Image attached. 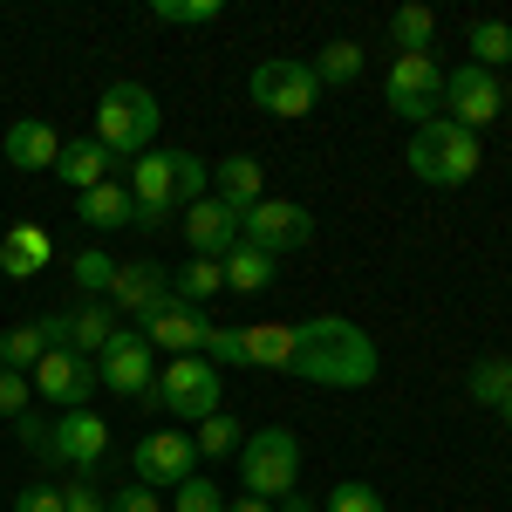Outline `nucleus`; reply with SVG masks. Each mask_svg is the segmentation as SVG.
Segmentation results:
<instances>
[{
    "mask_svg": "<svg viewBox=\"0 0 512 512\" xmlns=\"http://www.w3.org/2000/svg\"><path fill=\"white\" fill-rule=\"evenodd\" d=\"M499 110H506V82L492 76V69H478V62H465V69H444V117L458 123V130H492L499 123Z\"/></svg>",
    "mask_w": 512,
    "mask_h": 512,
    "instance_id": "10",
    "label": "nucleus"
},
{
    "mask_svg": "<svg viewBox=\"0 0 512 512\" xmlns=\"http://www.w3.org/2000/svg\"><path fill=\"white\" fill-rule=\"evenodd\" d=\"M410 178L417 185H437V192H458V185H472L478 164H485V144H478L472 130H458L451 117L424 123V130H410Z\"/></svg>",
    "mask_w": 512,
    "mask_h": 512,
    "instance_id": "4",
    "label": "nucleus"
},
{
    "mask_svg": "<svg viewBox=\"0 0 512 512\" xmlns=\"http://www.w3.org/2000/svg\"><path fill=\"white\" fill-rule=\"evenodd\" d=\"M14 431H21V451H28V458L55 465V417H41V410H21V417H14Z\"/></svg>",
    "mask_w": 512,
    "mask_h": 512,
    "instance_id": "35",
    "label": "nucleus"
},
{
    "mask_svg": "<svg viewBox=\"0 0 512 512\" xmlns=\"http://www.w3.org/2000/svg\"><path fill=\"white\" fill-rule=\"evenodd\" d=\"M62 335H69V315H41V321L7 328V335H0V369H21V376H28L48 349H69Z\"/></svg>",
    "mask_w": 512,
    "mask_h": 512,
    "instance_id": "18",
    "label": "nucleus"
},
{
    "mask_svg": "<svg viewBox=\"0 0 512 512\" xmlns=\"http://www.w3.org/2000/svg\"><path fill=\"white\" fill-rule=\"evenodd\" d=\"M226 14V0H151V21L164 28H212Z\"/></svg>",
    "mask_w": 512,
    "mask_h": 512,
    "instance_id": "34",
    "label": "nucleus"
},
{
    "mask_svg": "<svg viewBox=\"0 0 512 512\" xmlns=\"http://www.w3.org/2000/svg\"><path fill=\"white\" fill-rule=\"evenodd\" d=\"M246 369H294V321H246Z\"/></svg>",
    "mask_w": 512,
    "mask_h": 512,
    "instance_id": "22",
    "label": "nucleus"
},
{
    "mask_svg": "<svg viewBox=\"0 0 512 512\" xmlns=\"http://www.w3.org/2000/svg\"><path fill=\"white\" fill-rule=\"evenodd\" d=\"M110 335H117V315H110V301H89V308H76V315H69V335H62V342H69L76 355H89V362H96V355L110 349Z\"/></svg>",
    "mask_w": 512,
    "mask_h": 512,
    "instance_id": "26",
    "label": "nucleus"
},
{
    "mask_svg": "<svg viewBox=\"0 0 512 512\" xmlns=\"http://www.w3.org/2000/svg\"><path fill=\"white\" fill-rule=\"evenodd\" d=\"M62 512H110V492L96 478H69L62 485Z\"/></svg>",
    "mask_w": 512,
    "mask_h": 512,
    "instance_id": "40",
    "label": "nucleus"
},
{
    "mask_svg": "<svg viewBox=\"0 0 512 512\" xmlns=\"http://www.w3.org/2000/svg\"><path fill=\"white\" fill-rule=\"evenodd\" d=\"M472 62L478 69H512V28L506 21H472Z\"/></svg>",
    "mask_w": 512,
    "mask_h": 512,
    "instance_id": "33",
    "label": "nucleus"
},
{
    "mask_svg": "<svg viewBox=\"0 0 512 512\" xmlns=\"http://www.w3.org/2000/svg\"><path fill=\"white\" fill-rule=\"evenodd\" d=\"M499 417H506V431H512V403H506V410H499Z\"/></svg>",
    "mask_w": 512,
    "mask_h": 512,
    "instance_id": "45",
    "label": "nucleus"
},
{
    "mask_svg": "<svg viewBox=\"0 0 512 512\" xmlns=\"http://www.w3.org/2000/svg\"><path fill=\"white\" fill-rule=\"evenodd\" d=\"M110 512H164V499L151 485H123V492H110Z\"/></svg>",
    "mask_w": 512,
    "mask_h": 512,
    "instance_id": "42",
    "label": "nucleus"
},
{
    "mask_svg": "<svg viewBox=\"0 0 512 512\" xmlns=\"http://www.w3.org/2000/svg\"><path fill=\"white\" fill-rule=\"evenodd\" d=\"M0 151H7L14 171H55L62 137H55V123H41V117H14V123H7V137H0Z\"/></svg>",
    "mask_w": 512,
    "mask_h": 512,
    "instance_id": "19",
    "label": "nucleus"
},
{
    "mask_svg": "<svg viewBox=\"0 0 512 512\" xmlns=\"http://www.w3.org/2000/svg\"><path fill=\"white\" fill-rule=\"evenodd\" d=\"M69 280H76L89 301H110V280H117V260L103 253V246H82L76 260H69Z\"/></svg>",
    "mask_w": 512,
    "mask_h": 512,
    "instance_id": "30",
    "label": "nucleus"
},
{
    "mask_svg": "<svg viewBox=\"0 0 512 512\" xmlns=\"http://www.w3.org/2000/svg\"><path fill=\"white\" fill-rule=\"evenodd\" d=\"M14 512H62V485H21Z\"/></svg>",
    "mask_w": 512,
    "mask_h": 512,
    "instance_id": "41",
    "label": "nucleus"
},
{
    "mask_svg": "<svg viewBox=\"0 0 512 512\" xmlns=\"http://www.w3.org/2000/svg\"><path fill=\"white\" fill-rule=\"evenodd\" d=\"M185 246H192V260H226L239 246V205L198 198L192 212H185Z\"/></svg>",
    "mask_w": 512,
    "mask_h": 512,
    "instance_id": "17",
    "label": "nucleus"
},
{
    "mask_svg": "<svg viewBox=\"0 0 512 512\" xmlns=\"http://www.w3.org/2000/svg\"><path fill=\"white\" fill-rule=\"evenodd\" d=\"M274 512H321V506H315V499H294V492H287V499H280Z\"/></svg>",
    "mask_w": 512,
    "mask_h": 512,
    "instance_id": "44",
    "label": "nucleus"
},
{
    "mask_svg": "<svg viewBox=\"0 0 512 512\" xmlns=\"http://www.w3.org/2000/svg\"><path fill=\"white\" fill-rule=\"evenodd\" d=\"M55 178L69 185V192H96L103 178H110V151L96 144V137H76V144H62V158H55Z\"/></svg>",
    "mask_w": 512,
    "mask_h": 512,
    "instance_id": "24",
    "label": "nucleus"
},
{
    "mask_svg": "<svg viewBox=\"0 0 512 512\" xmlns=\"http://www.w3.org/2000/svg\"><path fill=\"white\" fill-rule=\"evenodd\" d=\"M171 301V274H164L158 260H123L117 280H110V315L123 321H144L151 308H164Z\"/></svg>",
    "mask_w": 512,
    "mask_h": 512,
    "instance_id": "16",
    "label": "nucleus"
},
{
    "mask_svg": "<svg viewBox=\"0 0 512 512\" xmlns=\"http://www.w3.org/2000/svg\"><path fill=\"white\" fill-rule=\"evenodd\" d=\"M390 41H396V55H431L437 48V14L431 7H396L390 14Z\"/></svg>",
    "mask_w": 512,
    "mask_h": 512,
    "instance_id": "28",
    "label": "nucleus"
},
{
    "mask_svg": "<svg viewBox=\"0 0 512 512\" xmlns=\"http://www.w3.org/2000/svg\"><path fill=\"white\" fill-rule=\"evenodd\" d=\"M219 390H226V383H219V369H212L205 355H171V362L158 369V383H151L144 403L164 410V417H178V424H205L212 410H226Z\"/></svg>",
    "mask_w": 512,
    "mask_h": 512,
    "instance_id": "5",
    "label": "nucleus"
},
{
    "mask_svg": "<svg viewBox=\"0 0 512 512\" xmlns=\"http://www.w3.org/2000/svg\"><path fill=\"white\" fill-rule=\"evenodd\" d=\"M28 383H35V396L62 417V410H89V396L103 390V376H96V362L89 355H76V349H48L28 369Z\"/></svg>",
    "mask_w": 512,
    "mask_h": 512,
    "instance_id": "11",
    "label": "nucleus"
},
{
    "mask_svg": "<svg viewBox=\"0 0 512 512\" xmlns=\"http://www.w3.org/2000/svg\"><path fill=\"white\" fill-rule=\"evenodd\" d=\"M158 130H164V103L144 89V82H110L103 103H96V144L110 158H144L158 151Z\"/></svg>",
    "mask_w": 512,
    "mask_h": 512,
    "instance_id": "3",
    "label": "nucleus"
},
{
    "mask_svg": "<svg viewBox=\"0 0 512 512\" xmlns=\"http://www.w3.org/2000/svg\"><path fill=\"white\" fill-rule=\"evenodd\" d=\"M110 451V424L96 410H62L55 417V465H69L76 478H89Z\"/></svg>",
    "mask_w": 512,
    "mask_h": 512,
    "instance_id": "15",
    "label": "nucleus"
},
{
    "mask_svg": "<svg viewBox=\"0 0 512 512\" xmlns=\"http://www.w3.org/2000/svg\"><path fill=\"white\" fill-rule=\"evenodd\" d=\"M96 376H103V390L110 396H151V383H158V349L137 335V328H117L110 335V349L96 355Z\"/></svg>",
    "mask_w": 512,
    "mask_h": 512,
    "instance_id": "13",
    "label": "nucleus"
},
{
    "mask_svg": "<svg viewBox=\"0 0 512 512\" xmlns=\"http://www.w3.org/2000/svg\"><path fill=\"white\" fill-rule=\"evenodd\" d=\"M205 362H212V369H246V328H219V321H212V335H205Z\"/></svg>",
    "mask_w": 512,
    "mask_h": 512,
    "instance_id": "36",
    "label": "nucleus"
},
{
    "mask_svg": "<svg viewBox=\"0 0 512 512\" xmlns=\"http://www.w3.org/2000/svg\"><path fill=\"white\" fill-rule=\"evenodd\" d=\"M383 96H390V110L410 123V130L437 123L444 117V69H437V55H396Z\"/></svg>",
    "mask_w": 512,
    "mask_h": 512,
    "instance_id": "7",
    "label": "nucleus"
},
{
    "mask_svg": "<svg viewBox=\"0 0 512 512\" xmlns=\"http://www.w3.org/2000/svg\"><path fill=\"white\" fill-rule=\"evenodd\" d=\"M219 274H226L233 294H267V287H274V253H260V246H246V239H239L233 253L219 260Z\"/></svg>",
    "mask_w": 512,
    "mask_h": 512,
    "instance_id": "25",
    "label": "nucleus"
},
{
    "mask_svg": "<svg viewBox=\"0 0 512 512\" xmlns=\"http://www.w3.org/2000/svg\"><path fill=\"white\" fill-rule=\"evenodd\" d=\"M198 198H212V164L192 151H144L130 164V205H137L130 226L158 233L171 219V205H198Z\"/></svg>",
    "mask_w": 512,
    "mask_h": 512,
    "instance_id": "2",
    "label": "nucleus"
},
{
    "mask_svg": "<svg viewBox=\"0 0 512 512\" xmlns=\"http://www.w3.org/2000/svg\"><path fill=\"white\" fill-rule=\"evenodd\" d=\"M137 335H144V342H151V349H158L164 362H171V355H198V349H205V335H212V321L198 315V308H185V301L171 294L164 308H151V315L137 321Z\"/></svg>",
    "mask_w": 512,
    "mask_h": 512,
    "instance_id": "14",
    "label": "nucleus"
},
{
    "mask_svg": "<svg viewBox=\"0 0 512 512\" xmlns=\"http://www.w3.org/2000/svg\"><path fill=\"white\" fill-rule=\"evenodd\" d=\"M239 239H246V246H260V253H294V246H308V239H315V212H308V205H301V198H260V205H246V212H239Z\"/></svg>",
    "mask_w": 512,
    "mask_h": 512,
    "instance_id": "8",
    "label": "nucleus"
},
{
    "mask_svg": "<svg viewBox=\"0 0 512 512\" xmlns=\"http://www.w3.org/2000/svg\"><path fill=\"white\" fill-rule=\"evenodd\" d=\"M219 287H226L219 260H192V267H178V274H171V294H178L185 308H205V301H212Z\"/></svg>",
    "mask_w": 512,
    "mask_h": 512,
    "instance_id": "31",
    "label": "nucleus"
},
{
    "mask_svg": "<svg viewBox=\"0 0 512 512\" xmlns=\"http://www.w3.org/2000/svg\"><path fill=\"white\" fill-rule=\"evenodd\" d=\"M246 89H253V103L267 110V117H308L321 103V82H315V69L308 62H287V55H274V62H260L253 76H246Z\"/></svg>",
    "mask_w": 512,
    "mask_h": 512,
    "instance_id": "9",
    "label": "nucleus"
},
{
    "mask_svg": "<svg viewBox=\"0 0 512 512\" xmlns=\"http://www.w3.org/2000/svg\"><path fill=\"white\" fill-rule=\"evenodd\" d=\"M171 512H226V499H219V485H212V478L192 472L178 492H171Z\"/></svg>",
    "mask_w": 512,
    "mask_h": 512,
    "instance_id": "38",
    "label": "nucleus"
},
{
    "mask_svg": "<svg viewBox=\"0 0 512 512\" xmlns=\"http://www.w3.org/2000/svg\"><path fill=\"white\" fill-rule=\"evenodd\" d=\"M465 396H472L478 410H506L512 403V355H485V362H472Z\"/></svg>",
    "mask_w": 512,
    "mask_h": 512,
    "instance_id": "27",
    "label": "nucleus"
},
{
    "mask_svg": "<svg viewBox=\"0 0 512 512\" xmlns=\"http://www.w3.org/2000/svg\"><path fill=\"white\" fill-rule=\"evenodd\" d=\"M294 478H301V437L287 431V424H267V431H253L239 444V485H246L253 499L280 506V499L294 492Z\"/></svg>",
    "mask_w": 512,
    "mask_h": 512,
    "instance_id": "6",
    "label": "nucleus"
},
{
    "mask_svg": "<svg viewBox=\"0 0 512 512\" xmlns=\"http://www.w3.org/2000/svg\"><path fill=\"white\" fill-rule=\"evenodd\" d=\"M76 219L89 226V233H117V226H130V219H137V205H130V185L103 178L96 192H82V198H76Z\"/></svg>",
    "mask_w": 512,
    "mask_h": 512,
    "instance_id": "23",
    "label": "nucleus"
},
{
    "mask_svg": "<svg viewBox=\"0 0 512 512\" xmlns=\"http://www.w3.org/2000/svg\"><path fill=\"white\" fill-rule=\"evenodd\" d=\"M21 410H35V383H28L21 369H0V417L14 424Z\"/></svg>",
    "mask_w": 512,
    "mask_h": 512,
    "instance_id": "39",
    "label": "nucleus"
},
{
    "mask_svg": "<svg viewBox=\"0 0 512 512\" xmlns=\"http://www.w3.org/2000/svg\"><path fill=\"white\" fill-rule=\"evenodd\" d=\"M198 458H239V444H246V431H239V417H226V410H212L205 424L192 431Z\"/></svg>",
    "mask_w": 512,
    "mask_h": 512,
    "instance_id": "32",
    "label": "nucleus"
},
{
    "mask_svg": "<svg viewBox=\"0 0 512 512\" xmlns=\"http://www.w3.org/2000/svg\"><path fill=\"white\" fill-rule=\"evenodd\" d=\"M376 369H383V349L349 315L294 321V369L287 376L321 383V390H362V383H376Z\"/></svg>",
    "mask_w": 512,
    "mask_h": 512,
    "instance_id": "1",
    "label": "nucleus"
},
{
    "mask_svg": "<svg viewBox=\"0 0 512 512\" xmlns=\"http://www.w3.org/2000/svg\"><path fill=\"white\" fill-rule=\"evenodd\" d=\"M212 185H219L212 198H226V205H239V212H246V205H260V198H267V171H260V158L233 151V158L212 164Z\"/></svg>",
    "mask_w": 512,
    "mask_h": 512,
    "instance_id": "21",
    "label": "nucleus"
},
{
    "mask_svg": "<svg viewBox=\"0 0 512 512\" xmlns=\"http://www.w3.org/2000/svg\"><path fill=\"white\" fill-rule=\"evenodd\" d=\"M130 472H137V485H151V492H178L198 472V444L185 431H151V437L130 444Z\"/></svg>",
    "mask_w": 512,
    "mask_h": 512,
    "instance_id": "12",
    "label": "nucleus"
},
{
    "mask_svg": "<svg viewBox=\"0 0 512 512\" xmlns=\"http://www.w3.org/2000/svg\"><path fill=\"white\" fill-rule=\"evenodd\" d=\"M328 512H390V506H383V492H376L369 478H342V485L328 492Z\"/></svg>",
    "mask_w": 512,
    "mask_h": 512,
    "instance_id": "37",
    "label": "nucleus"
},
{
    "mask_svg": "<svg viewBox=\"0 0 512 512\" xmlns=\"http://www.w3.org/2000/svg\"><path fill=\"white\" fill-rule=\"evenodd\" d=\"M48 260H55V239L41 233L35 219H21V226L0 233V274H7V280H35Z\"/></svg>",
    "mask_w": 512,
    "mask_h": 512,
    "instance_id": "20",
    "label": "nucleus"
},
{
    "mask_svg": "<svg viewBox=\"0 0 512 512\" xmlns=\"http://www.w3.org/2000/svg\"><path fill=\"white\" fill-rule=\"evenodd\" d=\"M362 62H369V55H362V41H328L315 62H308V69H315L321 89H342V82L362 76Z\"/></svg>",
    "mask_w": 512,
    "mask_h": 512,
    "instance_id": "29",
    "label": "nucleus"
},
{
    "mask_svg": "<svg viewBox=\"0 0 512 512\" xmlns=\"http://www.w3.org/2000/svg\"><path fill=\"white\" fill-rule=\"evenodd\" d=\"M226 512H274L267 499H253V492H239V499H226Z\"/></svg>",
    "mask_w": 512,
    "mask_h": 512,
    "instance_id": "43",
    "label": "nucleus"
}]
</instances>
